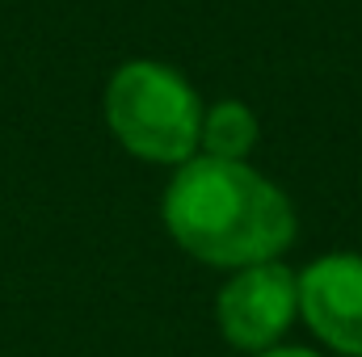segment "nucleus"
<instances>
[{
    "label": "nucleus",
    "instance_id": "nucleus-1",
    "mask_svg": "<svg viewBox=\"0 0 362 357\" xmlns=\"http://www.w3.org/2000/svg\"><path fill=\"white\" fill-rule=\"evenodd\" d=\"M165 227L206 265L249 269L278 261L291 248L295 210L286 193L245 160L194 156L165 193Z\"/></svg>",
    "mask_w": 362,
    "mask_h": 357
},
{
    "label": "nucleus",
    "instance_id": "nucleus-2",
    "mask_svg": "<svg viewBox=\"0 0 362 357\" xmlns=\"http://www.w3.org/2000/svg\"><path fill=\"white\" fill-rule=\"evenodd\" d=\"M105 122L131 156L148 164H185L198 152L202 105L173 68L131 59L105 85Z\"/></svg>",
    "mask_w": 362,
    "mask_h": 357
},
{
    "label": "nucleus",
    "instance_id": "nucleus-3",
    "mask_svg": "<svg viewBox=\"0 0 362 357\" xmlns=\"http://www.w3.org/2000/svg\"><path fill=\"white\" fill-rule=\"evenodd\" d=\"M295 311H299V273H291L282 261L240 269L215 303L223 341L249 353L274 349V341L291 328Z\"/></svg>",
    "mask_w": 362,
    "mask_h": 357
},
{
    "label": "nucleus",
    "instance_id": "nucleus-4",
    "mask_svg": "<svg viewBox=\"0 0 362 357\" xmlns=\"http://www.w3.org/2000/svg\"><path fill=\"white\" fill-rule=\"evenodd\" d=\"M299 311L337 353L362 357V257L329 253L299 273Z\"/></svg>",
    "mask_w": 362,
    "mask_h": 357
},
{
    "label": "nucleus",
    "instance_id": "nucleus-5",
    "mask_svg": "<svg viewBox=\"0 0 362 357\" xmlns=\"http://www.w3.org/2000/svg\"><path fill=\"white\" fill-rule=\"evenodd\" d=\"M257 143V114L240 101H219L202 114L198 147L211 160H245Z\"/></svg>",
    "mask_w": 362,
    "mask_h": 357
},
{
    "label": "nucleus",
    "instance_id": "nucleus-6",
    "mask_svg": "<svg viewBox=\"0 0 362 357\" xmlns=\"http://www.w3.org/2000/svg\"><path fill=\"white\" fill-rule=\"evenodd\" d=\"M257 357H320V353H312V349H262Z\"/></svg>",
    "mask_w": 362,
    "mask_h": 357
}]
</instances>
